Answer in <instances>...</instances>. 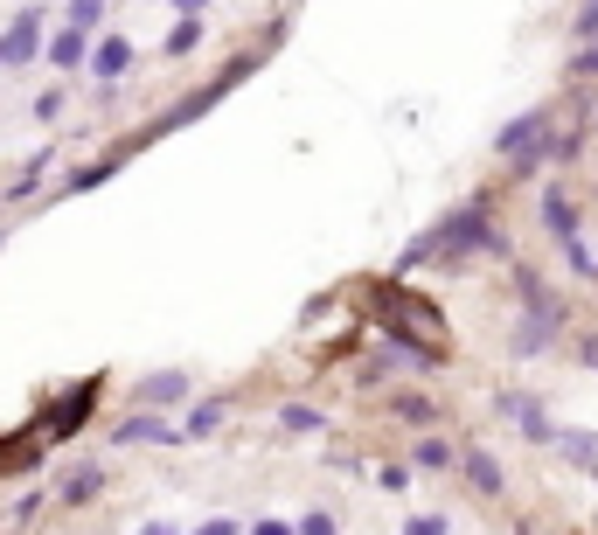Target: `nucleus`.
Listing matches in <instances>:
<instances>
[{
    "instance_id": "f257e3e1",
    "label": "nucleus",
    "mask_w": 598,
    "mask_h": 535,
    "mask_svg": "<svg viewBox=\"0 0 598 535\" xmlns=\"http://www.w3.org/2000/svg\"><path fill=\"white\" fill-rule=\"evenodd\" d=\"M35 35H42V7L14 14V28L0 35V63H28V56H35Z\"/></svg>"
},
{
    "instance_id": "f03ea898",
    "label": "nucleus",
    "mask_w": 598,
    "mask_h": 535,
    "mask_svg": "<svg viewBox=\"0 0 598 535\" xmlns=\"http://www.w3.org/2000/svg\"><path fill=\"white\" fill-rule=\"evenodd\" d=\"M126 63H133V42H126V35H105V42L91 49V70H98V77H126Z\"/></svg>"
},
{
    "instance_id": "7ed1b4c3",
    "label": "nucleus",
    "mask_w": 598,
    "mask_h": 535,
    "mask_svg": "<svg viewBox=\"0 0 598 535\" xmlns=\"http://www.w3.org/2000/svg\"><path fill=\"white\" fill-rule=\"evenodd\" d=\"M411 466H418V473H452V466H459V452H452L446 438H418V452H411Z\"/></svg>"
},
{
    "instance_id": "20e7f679",
    "label": "nucleus",
    "mask_w": 598,
    "mask_h": 535,
    "mask_svg": "<svg viewBox=\"0 0 598 535\" xmlns=\"http://www.w3.org/2000/svg\"><path fill=\"white\" fill-rule=\"evenodd\" d=\"M459 466H466V480H473L480 494H501V466H494L487 452H459Z\"/></svg>"
},
{
    "instance_id": "39448f33",
    "label": "nucleus",
    "mask_w": 598,
    "mask_h": 535,
    "mask_svg": "<svg viewBox=\"0 0 598 535\" xmlns=\"http://www.w3.org/2000/svg\"><path fill=\"white\" fill-rule=\"evenodd\" d=\"M195 42H202V14H181V28L167 35V56H188Z\"/></svg>"
},
{
    "instance_id": "423d86ee",
    "label": "nucleus",
    "mask_w": 598,
    "mask_h": 535,
    "mask_svg": "<svg viewBox=\"0 0 598 535\" xmlns=\"http://www.w3.org/2000/svg\"><path fill=\"white\" fill-rule=\"evenodd\" d=\"M49 56H56L63 70H70V63H84V28H63V35L49 42Z\"/></svg>"
},
{
    "instance_id": "0eeeda50",
    "label": "nucleus",
    "mask_w": 598,
    "mask_h": 535,
    "mask_svg": "<svg viewBox=\"0 0 598 535\" xmlns=\"http://www.w3.org/2000/svg\"><path fill=\"white\" fill-rule=\"evenodd\" d=\"M390 410H397L404 424H432V417H439V403H432V397H397Z\"/></svg>"
},
{
    "instance_id": "6e6552de",
    "label": "nucleus",
    "mask_w": 598,
    "mask_h": 535,
    "mask_svg": "<svg viewBox=\"0 0 598 535\" xmlns=\"http://www.w3.org/2000/svg\"><path fill=\"white\" fill-rule=\"evenodd\" d=\"M70 28H105V0H70Z\"/></svg>"
},
{
    "instance_id": "1a4fd4ad",
    "label": "nucleus",
    "mask_w": 598,
    "mask_h": 535,
    "mask_svg": "<svg viewBox=\"0 0 598 535\" xmlns=\"http://www.w3.org/2000/svg\"><path fill=\"white\" fill-rule=\"evenodd\" d=\"M181 390H188V376H153V383L140 390V397H147V403H174Z\"/></svg>"
},
{
    "instance_id": "9d476101",
    "label": "nucleus",
    "mask_w": 598,
    "mask_h": 535,
    "mask_svg": "<svg viewBox=\"0 0 598 535\" xmlns=\"http://www.w3.org/2000/svg\"><path fill=\"white\" fill-rule=\"evenodd\" d=\"M411 535H446V522H439V515H418V522H411Z\"/></svg>"
},
{
    "instance_id": "9b49d317",
    "label": "nucleus",
    "mask_w": 598,
    "mask_h": 535,
    "mask_svg": "<svg viewBox=\"0 0 598 535\" xmlns=\"http://www.w3.org/2000/svg\"><path fill=\"white\" fill-rule=\"evenodd\" d=\"M174 7H181V14H202V0H174Z\"/></svg>"
}]
</instances>
